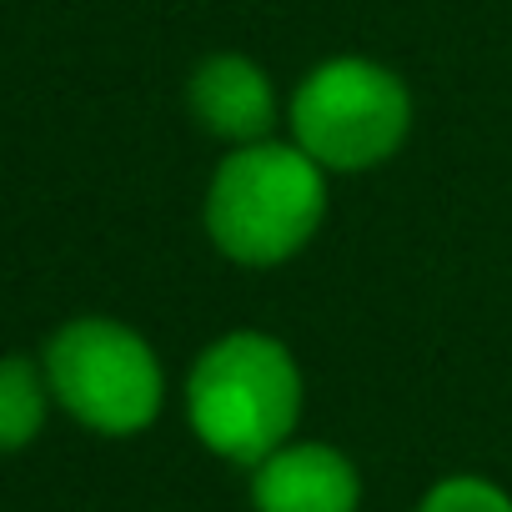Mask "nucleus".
Wrapping results in <instances>:
<instances>
[{
  "label": "nucleus",
  "instance_id": "obj_1",
  "mask_svg": "<svg viewBox=\"0 0 512 512\" xmlns=\"http://www.w3.org/2000/svg\"><path fill=\"white\" fill-rule=\"evenodd\" d=\"M186 422L196 442L236 467L267 462L302 422V367L267 332L216 337L186 377Z\"/></svg>",
  "mask_w": 512,
  "mask_h": 512
},
{
  "label": "nucleus",
  "instance_id": "obj_2",
  "mask_svg": "<svg viewBox=\"0 0 512 512\" xmlns=\"http://www.w3.org/2000/svg\"><path fill=\"white\" fill-rule=\"evenodd\" d=\"M327 216V171L297 141L231 146L206 186V236L236 267H282Z\"/></svg>",
  "mask_w": 512,
  "mask_h": 512
},
{
  "label": "nucleus",
  "instance_id": "obj_3",
  "mask_svg": "<svg viewBox=\"0 0 512 512\" xmlns=\"http://www.w3.org/2000/svg\"><path fill=\"white\" fill-rule=\"evenodd\" d=\"M287 121L292 141L322 171H372L402 151L412 96L392 66L372 56H332L297 81Z\"/></svg>",
  "mask_w": 512,
  "mask_h": 512
},
{
  "label": "nucleus",
  "instance_id": "obj_4",
  "mask_svg": "<svg viewBox=\"0 0 512 512\" xmlns=\"http://www.w3.org/2000/svg\"><path fill=\"white\" fill-rule=\"evenodd\" d=\"M46 382L61 412L101 437H136L161 417L166 372L151 342L116 317H76L46 342Z\"/></svg>",
  "mask_w": 512,
  "mask_h": 512
},
{
  "label": "nucleus",
  "instance_id": "obj_5",
  "mask_svg": "<svg viewBox=\"0 0 512 512\" xmlns=\"http://www.w3.org/2000/svg\"><path fill=\"white\" fill-rule=\"evenodd\" d=\"M357 462L332 442H287L251 467L256 512H357Z\"/></svg>",
  "mask_w": 512,
  "mask_h": 512
},
{
  "label": "nucleus",
  "instance_id": "obj_6",
  "mask_svg": "<svg viewBox=\"0 0 512 512\" xmlns=\"http://www.w3.org/2000/svg\"><path fill=\"white\" fill-rule=\"evenodd\" d=\"M186 106L201 121V131H211L216 141H231V146L267 141L277 126V91H272L267 71L236 51H216L191 71Z\"/></svg>",
  "mask_w": 512,
  "mask_h": 512
},
{
  "label": "nucleus",
  "instance_id": "obj_7",
  "mask_svg": "<svg viewBox=\"0 0 512 512\" xmlns=\"http://www.w3.org/2000/svg\"><path fill=\"white\" fill-rule=\"evenodd\" d=\"M51 382L46 367L26 352L0 357V452H21L41 437L51 417Z\"/></svg>",
  "mask_w": 512,
  "mask_h": 512
},
{
  "label": "nucleus",
  "instance_id": "obj_8",
  "mask_svg": "<svg viewBox=\"0 0 512 512\" xmlns=\"http://www.w3.org/2000/svg\"><path fill=\"white\" fill-rule=\"evenodd\" d=\"M417 512H512V497L487 477L457 472V477H442L437 487H427Z\"/></svg>",
  "mask_w": 512,
  "mask_h": 512
}]
</instances>
